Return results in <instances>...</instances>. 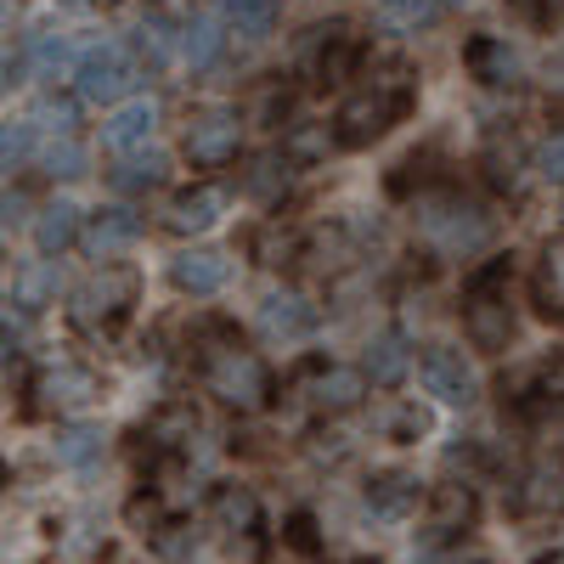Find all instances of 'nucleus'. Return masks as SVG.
Masks as SVG:
<instances>
[{
    "label": "nucleus",
    "instance_id": "obj_24",
    "mask_svg": "<svg viewBox=\"0 0 564 564\" xmlns=\"http://www.w3.org/2000/svg\"><path fill=\"white\" fill-rule=\"evenodd\" d=\"M226 18L243 40H265L282 18V0H226Z\"/></svg>",
    "mask_w": 564,
    "mask_h": 564
},
{
    "label": "nucleus",
    "instance_id": "obj_8",
    "mask_svg": "<svg viewBox=\"0 0 564 564\" xmlns=\"http://www.w3.org/2000/svg\"><path fill=\"white\" fill-rule=\"evenodd\" d=\"M423 390H430L435 401H446V406H475L480 379H475V367H468L463 350L435 345L430 356H423Z\"/></svg>",
    "mask_w": 564,
    "mask_h": 564
},
{
    "label": "nucleus",
    "instance_id": "obj_14",
    "mask_svg": "<svg viewBox=\"0 0 564 564\" xmlns=\"http://www.w3.org/2000/svg\"><path fill=\"white\" fill-rule=\"evenodd\" d=\"M135 238H141V220L130 209H102V215H90V226H85V254L90 260H113Z\"/></svg>",
    "mask_w": 564,
    "mask_h": 564
},
{
    "label": "nucleus",
    "instance_id": "obj_16",
    "mask_svg": "<svg viewBox=\"0 0 564 564\" xmlns=\"http://www.w3.org/2000/svg\"><path fill=\"white\" fill-rule=\"evenodd\" d=\"M159 130V102H124L108 124H102V141L113 153H135V148H148Z\"/></svg>",
    "mask_w": 564,
    "mask_h": 564
},
{
    "label": "nucleus",
    "instance_id": "obj_11",
    "mask_svg": "<svg viewBox=\"0 0 564 564\" xmlns=\"http://www.w3.org/2000/svg\"><path fill=\"white\" fill-rule=\"evenodd\" d=\"M468 74L486 79V85H520V52L502 40V34H475L468 40V52H463Z\"/></svg>",
    "mask_w": 564,
    "mask_h": 564
},
{
    "label": "nucleus",
    "instance_id": "obj_13",
    "mask_svg": "<svg viewBox=\"0 0 564 564\" xmlns=\"http://www.w3.org/2000/svg\"><path fill=\"white\" fill-rule=\"evenodd\" d=\"M226 209V193L220 186H193V193H181L170 209H164V226L181 231V238H193V231H209Z\"/></svg>",
    "mask_w": 564,
    "mask_h": 564
},
{
    "label": "nucleus",
    "instance_id": "obj_15",
    "mask_svg": "<svg viewBox=\"0 0 564 564\" xmlns=\"http://www.w3.org/2000/svg\"><path fill=\"white\" fill-rule=\"evenodd\" d=\"M34 395L40 406H85V401H97V379H90L85 367H45L40 379H34Z\"/></svg>",
    "mask_w": 564,
    "mask_h": 564
},
{
    "label": "nucleus",
    "instance_id": "obj_9",
    "mask_svg": "<svg viewBox=\"0 0 564 564\" xmlns=\"http://www.w3.org/2000/svg\"><path fill=\"white\" fill-rule=\"evenodd\" d=\"M254 322H260V334L271 345H300V339H311V327H316V305L305 294H294V289H271L260 300Z\"/></svg>",
    "mask_w": 564,
    "mask_h": 564
},
{
    "label": "nucleus",
    "instance_id": "obj_6",
    "mask_svg": "<svg viewBox=\"0 0 564 564\" xmlns=\"http://www.w3.org/2000/svg\"><path fill=\"white\" fill-rule=\"evenodd\" d=\"M74 79H79V97H85V102L108 108V102L130 97V90L141 85V68H135V57L124 52V45L108 40V45H90V52L79 57Z\"/></svg>",
    "mask_w": 564,
    "mask_h": 564
},
{
    "label": "nucleus",
    "instance_id": "obj_21",
    "mask_svg": "<svg viewBox=\"0 0 564 564\" xmlns=\"http://www.w3.org/2000/svg\"><path fill=\"white\" fill-rule=\"evenodd\" d=\"M536 305H542V316H558L564 322V238H553L547 249H542V265H536Z\"/></svg>",
    "mask_w": 564,
    "mask_h": 564
},
{
    "label": "nucleus",
    "instance_id": "obj_17",
    "mask_svg": "<svg viewBox=\"0 0 564 564\" xmlns=\"http://www.w3.org/2000/svg\"><path fill=\"white\" fill-rule=\"evenodd\" d=\"M441 18H446V0H384V7L372 12V29L406 40V34H417V29H435Z\"/></svg>",
    "mask_w": 564,
    "mask_h": 564
},
{
    "label": "nucleus",
    "instance_id": "obj_10",
    "mask_svg": "<svg viewBox=\"0 0 564 564\" xmlns=\"http://www.w3.org/2000/svg\"><path fill=\"white\" fill-rule=\"evenodd\" d=\"M170 282H175L181 294H193V300L220 294L226 282H231V260H226L220 249H181V254L170 260Z\"/></svg>",
    "mask_w": 564,
    "mask_h": 564
},
{
    "label": "nucleus",
    "instance_id": "obj_22",
    "mask_svg": "<svg viewBox=\"0 0 564 564\" xmlns=\"http://www.w3.org/2000/svg\"><path fill=\"white\" fill-rule=\"evenodd\" d=\"M52 300H57V271H52V265H23V271L12 276V300H7L12 311L29 316V311H45Z\"/></svg>",
    "mask_w": 564,
    "mask_h": 564
},
{
    "label": "nucleus",
    "instance_id": "obj_27",
    "mask_svg": "<svg viewBox=\"0 0 564 564\" xmlns=\"http://www.w3.org/2000/svg\"><path fill=\"white\" fill-rule=\"evenodd\" d=\"M102 457V430H90V423H74V430L57 435V463L68 468H90Z\"/></svg>",
    "mask_w": 564,
    "mask_h": 564
},
{
    "label": "nucleus",
    "instance_id": "obj_20",
    "mask_svg": "<svg viewBox=\"0 0 564 564\" xmlns=\"http://www.w3.org/2000/svg\"><path fill=\"white\" fill-rule=\"evenodd\" d=\"M406 367H412V350H406V334H379L367 350V379L372 384H401L406 379Z\"/></svg>",
    "mask_w": 564,
    "mask_h": 564
},
{
    "label": "nucleus",
    "instance_id": "obj_23",
    "mask_svg": "<svg viewBox=\"0 0 564 564\" xmlns=\"http://www.w3.org/2000/svg\"><path fill=\"white\" fill-rule=\"evenodd\" d=\"M475 525V497L463 486H441L435 491V513H430V531L435 536H452V531H468Z\"/></svg>",
    "mask_w": 564,
    "mask_h": 564
},
{
    "label": "nucleus",
    "instance_id": "obj_35",
    "mask_svg": "<svg viewBox=\"0 0 564 564\" xmlns=\"http://www.w3.org/2000/svg\"><path fill=\"white\" fill-rule=\"evenodd\" d=\"M141 52H148L153 63H164V52H170V34H164V23L153 18L148 29H141Z\"/></svg>",
    "mask_w": 564,
    "mask_h": 564
},
{
    "label": "nucleus",
    "instance_id": "obj_12",
    "mask_svg": "<svg viewBox=\"0 0 564 564\" xmlns=\"http://www.w3.org/2000/svg\"><path fill=\"white\" fill-rule=\"evenodd\" d=\"M361 395H367V372H356V367H322L311 379V406L327 417L361 406Z\"/></svg>",
    "mask_w": 564,
    "mask_h": 564
},
{
    "label": "nucleus",
    "instance_id": "obj_4",
    "mask_svg": "<svg viewBox=\"0 0 564 564\" xmlns=\"http://www.w3.org/2000/svg\"><path fill=\"white\" fill-rule=\"evenodd\" d=\"M463 334L475 350H508L513 339V300H508V265H486L463 294Z\"/></svg>",
    "mask_w": 564,
    "mask_h": 564
},
{
    "label": "nucleus",
    "instance_id": "obj_30",
    "mask_svg": "<svg viewBox=\"0 0 564 564\" xmlns=\"http://www.w3.org/2000/svg\"><path fill=\"white\" fill-rule=\"evenodd\" d=\"M45 175H63V181H74V175H85V153L74 148V141H63V148H45Z\"/></svg>",
    "mask_w": 564,
    "mask_h": 564
},
{
    "label": "nucleus",
    "instance_id": "obj_5",
    "mask_svg": "<svg viewBox=\"0 0 564 564\" xmlns=\"http://www.w3.org/2000/svg\"><path fill=\"white\" fill-rule=\"evenodd\" d=\"M130 305H135V271L130 265H102L90 282L74 289L68 316H74L79 334H113V327L130 316Z\"/></svg>",
    "mask_w": 564,
    "mask_h": 564
},
{
    "label": "nucleus",
    "instance_id": "obj_34",
    "mask_svg": "<svg viewBox=\"0 0 564 564\" xmlns=\"http://www.w3.org/2000/svg\"><path fill=\"white\" fill-rule=\"evenodd\" d=\"M0 153H7V170H18L29 159V124H7V148Z\"/></svg>",
    "mask_w": 564,
    "mask_h": 564
},
{
    "label": "nucleus",
    "instance_id": "obj_37",
    "mask_svg": "<svg viewBox=\"0 0 564 564\" xmlns=\"http://www.w3.org/2000/svg\"><path fill=\"white\" fill-rule=\"evenodd\" d=\"M446 7H452V0H446Z\"/></svg>",
    "mask_w": 564,
    "mask_h": 564
},
{
    "label": "nucleus",
    "instance_id": "obj_28",
    "mask_svg": "<svg viewBox=\"0 0 564 564\" xmlns=\"http://www.w3.org/2000/svg\"><path fill=\"white\" fill-rule=\"evenodd\" d=\"M159 181H164V159H159V153L130 159L124 170H113V186H119V193H153Z\"/></svg>",
    "mask_w": 564,
    "mask_h": 564
},
{
    "label": "nucleus",
    "instance_id": "obj_1",
    "mask_svg": "<svg viewBox=\"0 0 564 564\" xmlns=\"http://www.w3.org/2000/svg\"><path fill=\"white\" fill-rule=\"evenodd\" d=\"M417 102V79L406 63H390L379 74H367L334 113V141L339 148H372L379 135H390Z\"/></svg>",
    "mask_w": 564,
    "mask_h": 564
},
{
    "label": "nucleus",
    "instance_id": "obj_36",
    "mask_svg": "<svg viewBox=\"0 0 564 564\" xmlns=\"http://www.w3.org/2000/svg\"><path fill=\"white\" fill-rule=\"evenodd\" d=\"M475 564H486V558H475Z\"/></svg>",
    "mask_w": 564,
    "mask_h": 564
},
{
    "label": "nucleus",
    "instance_id": "obj_25",
    "mask_svg": "<svg viewBox=\"0 0 564 564\" xmlns=\"http://www.w3.org/2000/svg\"><path fill=\"white\" fill-rule=\"evenodd\" d=\"M215 513H220L226 531H254L260 525V502H254L249 486H220L215 491Z\"/></svg>",
    "mask_w": 564,
    "mask_h": 564
},
{
    "label": "nucleus",
    "instance_id": "obj_31",
    "mask_svg": "<svg viewBox=\"0 0 564 564\" xmlns=\"http://www.w3.org/2000/svg\"><path fill=\"white\" fill-rule=\"evenodd\" d=\"M34 124H40V130H57V135H68V130H74V102L40 97V108H34Z\"/></svg>",
    "mask_w": 564,
    "mask_h": 564
},
{
    "label": "nucleus",
    "instance_id": "obj_29",
    "mask_svg": "<svg viewBox=\"0 0 564 564\" xmlns=\"http://www.w3.org/2000/svg\"><path fill=\"white\" fill-rule=\"evenodd\" d=\"M282 186H289V164L260 159V164H254V175H249V193H254V198H276Z\"/></svg>",
    "mask_w": 564,
    "mask_h": 564
},
{
    "label": "nucleus",
    "instance_id": "obj_19",
    "mask_svg": "<svg viewBox=\"0 0 564 564\" xmlns=\"http://www.w3.org/2000/svg\"><path fill=\"white\" fill-rule=\"evenodd\" d=\"M417 502V480L401 475V468H390V475L367 480V508L379 513V520H401V513Z\"/></svg>",
    "mask_w": 564,
    "mask_h": 564
},
{
    "label": "nucleus",
    "instance_id": "obj_33",
    "mask_svg": "<svg viewBox=\"0 0 564 564\" xmlns=\"http://www.w3.org/2000/svg\"><path fill=\"white\" fill-rule=\"evenodd\" d=\"M390 430H395L401 441H417V435H430V412H423V406H401V412L390 417Z\"/></svg>",
    "mask_w": 564,
    "mask_h": 564
},
{
    "label": "nucleus",
    "instance_id": "obj_26",
    "mask_svg": "<svg viewBox=\"0 0 564 564\" xmlns=\"http://www.w3.org/2000/svg\"><path fill=\"white\" fill-rule=\"evenodd\" d=\"M181 52H186V63H193V68H209L220 57V23L209 12H198L193 23L181 29Z\"/></svg>",
    "mask_w": 564,
    "mask_h": 564
},
{
    "label": "nucleus",
    "instance_id": "obj_2",
    "mask_svg": "<svg viewBox=\"0 0 564 564\" xmlns=\"http://www.w3.org/2000/svg\"><path fill=\"white\" fill-rule=\"evenodd\" d=\"M412 226H417V238L430 243L435 254H446V260L480 254V249L491 243V231H497L491 209H486L480 198L452 193V186H441V193H423V198L412 204Z\"/></svg>",
    "mask_w": 564,
    "mask_h": 564
},
{
    "label": "nucleus",
    "instance_id": "obj_32",
    "mask_svg": "<svg viewBox=\"0 0 564 564\" xmlns=\"http://www.w3.org/2000/svg\"><path fill=\"white\" fill-rule=\"evenodd\" d=\"M536 170H542V181H564V130L536 148Z\"/></svg>",
    "mask_w": 564,
    "mask_h": 564
},
{
    "label": "nucleus",
    "instance_id": "obj_3",
    "mask_svg": "<svg viewBox=\"0 0 564 564\" xmlns=\"http://www.w3.org/2000/svg\"><path fill=\"white\" fill-rule=\"evenodd\" d=\"M204 390L226 406V412H265L271 401V372L254 350H243L238 339H215L204 350Z\"/></svg>",
    "mask_w": 564,
    "mask_h": 564
},
{
    "label": "nucleus",
    "instance_id": "obj_7",
    "mask_svg": "<svg viewBox=\"0 0 564 564\" xmlns=\"http://www.w3.org/2000/svg\"><path fill=\"white\" fill-rule=\"evenodd\" d=\"M238 148H243V119L231 108H209L186 124V159H193V170H220L238 159Z\"/></svg>",
    "mask_w": 564,
    "mask_h": 564
},
{
    "label": "nucleus",
    "instance_id": "obj_18",
    "mask_svg": "<svg viewBox=\"0 0 564 564\" xmlns=\"http://www.w3.org/2000/svg\"><path fill=\"white\" fill-rule=\"evenodd\" d=\"M74 238H79V209L63 204V198L45 204L40 220H34V249H40V254H63Z\"/></svg>",
    "mask_w": 564,
    "mask_h": 564
}]
</instances>
